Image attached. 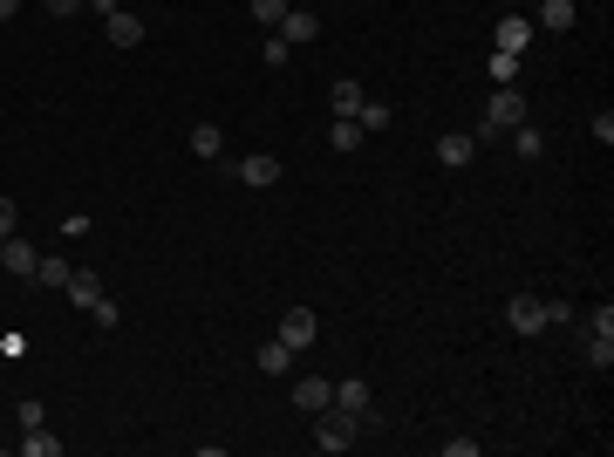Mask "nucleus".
<instances>
[{"label": "nucleus", "mask_w": 614, "mask_h": 457, "mask_svg": "<svg viewBox=\"0 0 614 457\" xmlns=\"http://www.w3.org/2000/svg\"><path fill=\"white\" fill-rule=\"evenodd\" d=\"M362 430H369V417H355V410H342V403H328V410H314V451L342 457V451H355Z\"/></svg>", "instance_id": "1"}, {"label": "nucleus", "mask_w": 614, "mask_h": 457, "mask_svg": "<svg viewBox=\"0 0 614 457\" xmlns=\"http://www.w3.org/2000/svg\"><path fill=\"white\" fill-rule=\"evenodd\" d=\"M519 123H526V96L505 82V89H492V103H485V116H478V130H471V137H478V144H492V137L519 130Z\"/></svg>", "instance_id": "2"}, {"label": "nucleus", "mask_w": 614, "mask_h": 457, "mask_svg": "<svg viewBox=\"0 0 614 457\" xmlns=\"http://www.w3.org/2000/svg\"><path fill=\"white\" fill-rule=\"evenodd\" d=\"M492 48H499V55H526V48H533V21H526V14H499Z\"/></svg>", "instance_id": "3"}, {"label": "nucleus", "mask_w": 614, "mask_h": 457, "mask_svg": "<svg viewBox=\"0 0 614 457\" xmlns=\"http://www.w3.org/2000/svg\"><path fill=\"white\" fill-rule=\"evenodd\" d=\"M232 178H239V185H253V191H273V185H280V164H273L267 151H253V157H239V164H232Z\"/></svg>", "instance_id": "4"}, {"label": "nucleus", "mask_w": 614, "mask_h": 457, "mask_svg": "<svg viewBox=\"0 0 614 457\" xmlns=\"http://www.w3.org/2000/svg\"><path fill=\"white\" fill-rule=\"evenodd\" d=\"M314 335H321L314 307H287V314H280V342L287 348H314Z\"/></svg>", "instance_id": "5"}, {"label": "nucleus", "mask_w": 614, "mask_h": 457, "mask_svg": "<svg viewBox=\"0 0 614 457\" xmlns=\"http://www.w3.org/2000/svg\"><path fill=\"white\" fill-rule=\"evenodd\" d=\"M273 35L287 41V48H307V41L321 35V21H314V7H287V14H280V28H273Z\"/></svg>", "instance_id": "6"}, {"label": "nucleus", "mask_w": 614, "mask_h": 457, "mask_svg": "<svg viewBox=\"0 0 614 457\" xmlns=\"http://www.w3.org/2000/svg\"><path fill=\"white\" fill-rule=\"evenodd\" d=\"M505 328H512V335H539V328H546L539 294H512V301H505Z\"/></svg>", "instance_id": "7"}, {"label": "nucleus", "mask_w": 614, "mask_h": 457, "mask_svg": "<svg viewBox=\"0 0 614 457\" xmlns=\"http://www.w3.org/2000/svg\"><path fill=\"white\" fill-rule=\"evenodd\" d=\"M437 164H444V171H464V164H478V137H471V130H451V137H437Z\"/></svg>", "instance_id": "8"}, {"label": "nucleus", "mask_w": 614, "mask_h": 457, "mask_svg": "<svg viewBox=\"0 0 614 457\" xmlns=\"http://www.w3.org/2000/svg\"><path fill=\"white\" fill-rule=\"evenodd\" d=\"M103 35H110V48H144V21L130 7H116V14H103Z\"/></svg>", "instance_id": "9"}, {"label": "nucleus", "mask_w": 614, "mask_h": 457, "mask_svg": "<svg viewBox=\"0 0 614 457\" xmlns=\"http://www.w3.org/2000/svg\"><path fill=\"white\" fill-rule=\"evenodd\" d=\"M294 403H301L307 417L328 410V403H335V382H328V376H294Z\"/></svg>", "instance_id": "10"}, {"label": "nucleus", "mask_w": 614, "mask_h": 457, "mask_svg": "<svg viewBox=\"0 0 614 457\" xmlns=\"http://www.w3.org/2000/svg\"><path fill=\"white\" fill-rule=\"evenodd\" d=\"M35 246H28V239H21V232H14V239H0V267L7 273H21V280H35Z\"/></svg>", "instance_id": "11"}, {"label": "nucleus", "mask_w": 614, "mask_h": 457, "mask_svg": "<svg viewBox=\"0 0 614 457\" xmlns=\"http://www.w3.org/2000/svg\"><path fill=\"white\" fill-rule=\"evenodd\" d=\"M335 403H342V410H355V417H376V396H369V382H362V376H342V382H335Z\"/></svg>", "instance_id": "12"}, {"label": "nucleus", "mask_w": 614, "mask_h": 457, "mask_svg": "<svg viewBox=\"0 0 614 457\" xmlns=\"http://www.w3.org/2000/svg\"><path fill=\"white\" fill-rule=\"evenodd\" d=\"M62 294H69V301H76L82 314H89V307L103 301V280H96V273H89V267H69V287H62Z\"/></svg>", "instance_id": "13"}, {"label": "nucleus", "mask_w": 614, "mask_h": 457, "mask_svg": "<svg viewBox=\"0 0 614 457\" xmlns=\"http://www.w3.org/2000/svg\"><path fill=\"white\" fill-rule=\"evenodd\" d=\"M294 362H301V348H287L280 335L260 342V369H267V376H294Z\"/></svg>", "instance_id": "14"}, {"label": "nucleus", "mask_w": 614, "mask_h": 457, "mask_svg": "<svg viewBox=\"0 0 614 457\" xmlns=\"http://www.w3.org/2000/svg\"><path fill=\"white\" fill-rule=\"evenodd\" d=\"M362 137H369V130H362V123H355V116H335V123H328V144H335V151H362Z\"/></svg>", "instance_id": "15"}, {"label": "nucleus", "mask_w": 614, "mask_h": 457, "mask_svg": "<svg viewBox=\"0 0 614 457\" xmlns=\"http://www.w3.org/2000/svg\"><path fill=\"white\" fill-rule=\"evenodd\" d=\"M539 28H546V35H567V28H574V0H539Z\"/></svg>", "instance_id": "16"}, {"label": "nucleus", "mask_w": 614, "mask_h": 457, "mask_svg": "<svg viewBox=\"0 0 614 457\" xmlns=\"http://www.w3.org/2000/svg\"><path fill=\"white\" fill-rule=\"evenodd\" d=\"M362 103H369V96H362V82H335V89H328V116H355Z\"/></svg>", "instance_id": "17"}, {"label": "nucleus", "mask_w": 614, "mask_h": 457, "mask_svg": "<svg viewBox=\"0 0 614 457\" xmlns=\"http://www.w3.org/2000/svg\"><path fill=\"white\" fill-rule=\"evenodd\" d=\"M192 151L198 157H219V151H226V130H219V123H192Z\"/></svg>", "instance_id": "18"}, {"label": "nucleus", "mask_w": 614, "mask_h": 457, "mask_svg": "<svg viewBox=\"0 0 614 457\" xmlns=\"http://www.w3.org/2000/svg\"><path fill=\"white\" fill-rule=\"evenodd\" d=\"M35 287H69V260L41 253V260H35Z\"/></svg>", "instance_id": "19"}, {"label": "nucleus", "mask_w": 614, "mask_h": 457, "mask_svg": "<svg viewBox=\"0 0 614 457\" xmlns=\"http://www.w3.org/2000/svg\"><path fill=\"white\" fill-rule=\"evenodd\" d=\"M21 457H62V437H48V423L21 437Z\"/></svg>", "instance_id": "20"}, {"label": "nucleus", "mask_w": 614, "mask_h": 457, "mask_svg": "<svg viewBox=\"0 0 614 457\" xmlns=\"http://www.w3.org/2000/svg\"><path fill=\"white\" fill-rule=\"evenodd\" d=\"M580 355H587L594 369H608V362H614V335H601V328H587V348H580Z\"/></svg>", "instance_id": "21"}, {"label": "nucleus", "mask_w": 614, "mask_h": 457, "mask_svg": "<svg viewBox=\"0 0 614 457\" xmlns=\"http://www.w3.org/2000/svg\"><path fill=\"white\" fill-rule=\"evenodd\" d=\"M505 137H512V151H519V157H539V151H546V137H539L533 123H519V130H505Z\"/></svg>", "instance_id": "22"}, {"label": "nucleus", "mask_w": 614, "mask_h": 457, "mask_svg": "<svg viewBox=\"0 0 614 457\" xmlns=\"http://www.w3.org/2000/svg\"><path fill=\"white\" fill-rule=\"evenodd\" d=\"M14 423H21V430H41V423H48L41 396H21V403H14Z\"/></svg>", "instance_id": "23"}, {"label": "nucleus", "mask_w": 614, "mask_h": 457, "mask_svg": "<svg viewBox=\"0 0 614 457\" xmlns=\"http://www.w3.org/2000/svg\"><path fill=\"white\" fill-rule=\"evenodd\" d=\"M519 62H526V55H499V48H492V82H499V89H505V82L519 76Z\"/></svg>", "instance_id": "24"}, {"label": "nucleus", "mask_w": 614, "mask_h": 457, "mask_svg": "<svg viewBox=\"0 0 614 457\" xmlns=\"http://www.w3.org/2000/svg\"><path fill=\"white\" fill-rule=\"evenodd\" d=\"M280 14H287V0H253V21H260V28H280Z\"/></svg>", "instance_id": "25"}, {"label": "nucleus", "mask_w": 614, "mask_h": 457, "mask_svg": "<svg viewBox=\"0 0 614 457\" xmlns=\"http://www.w3.org/2000/svg\"><path fill=\"white\" fill-rule=\"evenodd\" d=\"M89 321H96V328H116V321H123V307H116V301H110V294H103V301L89 307Z\"/></svg>", "instance_id": "26"}, {"label": "nucleus", "mask_w": 614, "mask_h": 457, "mask_svg": "<svg viewBox=\"0 0 614 457\" xmlns=\"http://www.w3.org/2000/svg\"><path fill=\"white\" fill-rule=\"evenodd\" d=\"M260 55H267V69H280V62H294V48H287V41L273 35V28H267V48H260Z\"/></svg>", "instance_id": "27"}, {"label": "nucleus", "mask_w": 614, "mask_h": 457, "mask_svg": "<svg viewBox=\"0 0 614 457\" xmlns=\"http://www.w3.org/2000/svg\"><path fill=\"white\" fill-rule=\"evenodd\" d=\"M355 123H362V130H389V110H383V103H362Z\"/></svg>", "instance_id": "28"}, {"label": "nucleus", "mask_w": 614, "mask_h": 457, "mask_svg": "<svg viewBox=\"0 0 614 457\" xmlns=\"http://www.w3.org/2000/svg\"><path fill=\"white\" fill-rule=\"evenodd\" d=\"M14 232H21V205H14V198H0V239H14Z\"/></svg>", "instance_id": "29"}, {"label": "nucleus", "mask_w": 614, "mask_h": 457, "mask_svg": "<svg viewBox=\"0 0 614 457\" xmlns=\"http://www.w3.org/2000/svg\"><path fill=\"white\" fill-rule=\"evenodd\" d=\"M539 314H546V321H553V328H560V321H574V307L560 301V294H553V301H539Z\"/></svg>", "instance_id": "30"}, {"label": "nucleus", "mask_w": 614, "mask_h": 457, "mask_svg": "<svg viewBox=\"0 0 614 457\" xmlns=\"http://www.w3.org/2000/svg\"><path fill=\"white\" fill-rule=\"evenodd\" d=\"M48 14H62V21H69V14H82V0H48Z\"/></svg>", "instance_id": "31"}, {"label": "nucleus", "mask_w": 614, "mask_h": 457, "mask_svg": "<svg viewBox=\"0 0 614 457\" xmlns=\"http://www.w3.org/2000/svg\"><path fill=\"white\" fill-rule=\"evenodd\" d=\"M14 14H21V0H0V21H14Z\"/></svg>", "instance_id": "32"}, {"label": "nucleus", "mask_w": 614, "mask_h": 457, "mask_svg": "<svg viewBox=\"0 0 614 457\" xmlns=\"http://www.w3.org/2000/svg\"><path fill=\"white\" fill-rule=\"evenodd\" d=\"M287 7H307V0H287Z\"/></svg>", "instance_id": "33"}]
</instances>
